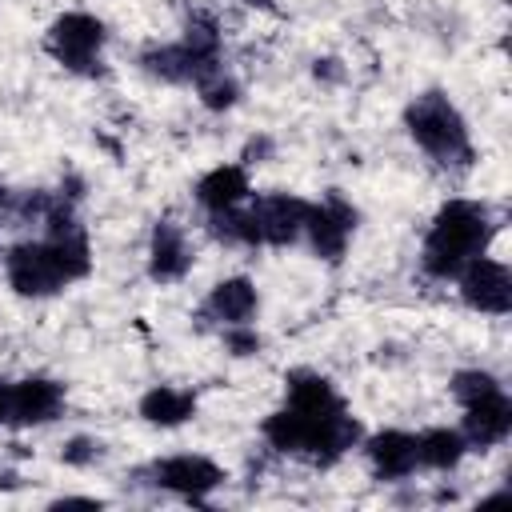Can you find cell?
I'll use <instances>...</instances> for the list:
<instances>
[{
  "mask_svg": "<svg viewBox=\"0 0 512 512\" xmlns=\"http://www.w3.org/2000/svg\"><path fill=\"white\" fill-rule=\"evenodd\" d=\"M88 268H92V248H88V236L76 220L48 228L44 240H24V244L8 248V256H4V272H8L12 292L28 296V300L56 296L64 284L84 280Z\"/></svg>",
  "mask_w": 512,
  "mask_h": 512,
  "instance_id": "1",
  "label": "cell"
},
{
  "mask_svg": "<svg viewBox=\"0 0 512 512\" xmlns=\"http://www.w3.org/2000/svg\"><path fill=\"white\" fill-rule=\"evenodd\" d=\"M260 436L284 452V456H300L308 464H336L352 444H360L364 428L356 416H348V408H332V412H312V408H296L284 404L272 416H264Z\"/></svg>",
  "mask_w": 512,
  "mask_h": 512,
  "instance_id": "2",
  "label": "cell"
},
{
  "mask_svg": "<svg viewBox=\"0 0 512 512\" xmlns=\"http://www.w3.org/2000/svg\"><path fill=\"white\" fill-rule=\"evenodd\" d=\"M492 236H496V220H492L488 204H480V200H448V204H440V212L432 216V224L424 232V248H420L424 276L456 280L468 260L488 252Z\"/></svg>",
  "mask_w": 512,
  "mask_h": 512,
  "instance_id": "3",
  "label": "cell"
},
{
  "mask_svg": "<svg viewBox=\"0 0 512 512\" xmlns=\"http://www.w3.org/2000/svg\"><path fill=\"white\" fill-rule=\"evenodd\" d=\"M404 128L408 136L440 164V168H472L476 160V148H472V136H468V124L460 116V108L444 96V92H420L408 108H404Z\"/></svg>",
  "mask_w": 512,
  "mask_h": 512,
  "instance_id": "4",
  "label": "cell"
},
{
  "mask_svg": "<svg viewBox=\"0 0 512 512\" xmlns=\"http://www.w3.org/2000/svg\"><path fill=\"white\" fill-rule=\"evenodd\" d=\"M104 20H96L92 12H64L52 20L48 36H44V52L68 68V72H80V76H100V52H104Z\"/></svg>",
  "mask_w": 512,
  "mask_h": 512,
  "instance_id": "5",
  "label": "cell"
},
{
  "mask_svg": "<svg viewBox=\"0 0 512 512\" xmlns=\"http://www.w3.org/2000/svg\"><path fill=\"white\" fill-rule=\"evenodd\" d=\"M356 208L340 196V192H328L320 204H308V220H304V236L312 244V252L328 264H336L356 232Z\"/></svg>",
  "mask_w": 512,
  "mask_h": 512,
  "instance_id": "6",
  "label": "cell"
},
{
  "mask_svg": "<svg viewBox=\"0 0 512 512\" xmlns=\"http://www.w3.org/2000/svg\"><path fill=\"white\" fill-rule=\"evenodd\" d=\"M460 296L468 308L488 312V316H508L512 312V276L500 260L492 256H476L460 268Z\"/></svg>",
  "mask_w": 512,
  "mask_h": 512,
  "instance_id": "7",
  "label": "cell"
},
{
  "mask_svg": "<svg viewBox=\"0 0 512 512\" xmlns=\"http://www.w3.org/2000/svg\"><path fill=\"white\" fill-rule=\"evenodd\" d=\"M148 476H152L156 488L176 492L192 504H204V496L224 484V468L208 456H164L148 468Z\"/></svg>",
  "mask_w": 512,
  "mask_h": 512,
  "instance_id": "8",
  "label": "cell"
},
{
  "mask_svg": "<svg viewBox=\"0 0 512 512\" xmlns=\"http://www.w3.org/2000/svg\"><path fill=\"white\" fill-rule=\"evenodd\" d=\"M248 212H252V224H256L260 244L284 248V244H292V240L304 236L308 200L288 196V192H268V196H256V204Z\"/></svg>",
  "mask_w": 512,
  "mask_h": 512,
  "instance_id": "9",
  "label": "cell"
},
{
  "mask_svg": "<svg viewBox=\"0 0 512 512\" xmlns=\"http://www.w3.org/2000/svg\"><path fill=\"white\" fill-rule=\"evenodd\" d=\"M64 408V384L52 376H24L8 384V424L32 428L56 420Z\"/></svg>",
  "mask_w": 512,
  "mask_h": 512,
  "instance_id": "10",
  "label": "cell"
},
{
  "mask_svg": "<svg viewBox=\"0 0 512 512\" xmlns=\"http://www.w3.org/2000/svg\"><path fill=\"white\" fill-rule=\"evenodd\" d=\"M460 408H464V428L460 432H464L468 448H496V444L508 440V432H512V400H508L504 384L492 388V392H480L476 400H468Z\"/></svg>",
  "mask_w": 512,
  "mask_h": 512,
  "instance_id": "11",
  "label": "cell"
},
{
  "mask_svg": "<svg viewBox=\"0 0 512 512\" xmlns=\"http://www.w3.org/2000/svg\"><path fill=\"white\" fill-rule=\"evenodd\" d=\"M188 268H192V248H188L184 228L172 220H160L148 240V276L156 284H176L188 276Z\"/></svg>",
  "mask_w": 512,
  "mask_h": 512,
  "instance_id": "12",
  "label": "cell"
},
{
  "mask_svg": "<svg viewBox=\"0 0 512 512\" xmlns=\"http://www.w3.org/2000/svg\"><path fill=\"white\" fill-rule=\"evenodd\" d=\"M368 452V464H372V476L376 480H404L420 468L416 460V436L412 432H400V428H384L376 436H368L364 444Z\"/></svg>",
  "mask_w": 512,
  "mask_h": 512,
  "instance_id": "13",
  "label": "cell"
},
{
  "mask_svg": "<svg viewBox=\"0 0 512 512\" xmlns=\"http://www.w3.org/2000/svg\"><path fill=\"white\" fill-rule=\"evenodd\" d=\"M256 308H260V296H256V284H252L248 276H228V280H220V284L208 292V300H204V312H208L212 320H220L224 328H228V324H248V320L256 316Z\"/></svg>",
  "mask_w": 512,
  "mask_h": 512,
  "instance_id": "14",
  "label": "cell"
},
{
  "mask_svg": "<svg viewBox=\"0 0 512 512\" xmlns=\"http://www.w3.org/2000/svg\"><path fill=\"white\" fill-rule=\"evenodd\" d=\"M244 196H248V172H244V164H220V168H212V172H204L196 180V200L208 212L236 208V204H244Z\"/></svg>",
  "mask_w": 512,
  "mask_h": 512,
  "instance_id": "15",
  "label": "cell"
},
{
  "mask_svg": "<svg viewBox=\"0 0 512 512\" xmlns=\"http://www.w3.org/2000/svg\"><path fill=\"white\" fill-rule=\"evenodd\" d=\"M196 412V396L188 388H172V384H156L140 396V416L156 428H176L184 420H192Z\"/></svg>",
  "mask_w": 512,
  "mask_h": 512,
  "instance_id": "16",
  "label": "cell"
},
{
  "mask_svg": "<svg viewBox=\"0 0 512 512\" xmlns=\"http://www.w3.org/2000/svg\"><path fill=\"white\" fill-rule=\"evenodd\" d=\"M284 404H296V408H312V412H332V408H344L340 392L332 388L328 376L312 372V368H296L284 376Z\"/></svg>",
  "mask_w": 512,
  "mask_h": 512,
  "instance_id": "17",
  "label": "cell"
},
{
  "mask_svg": "<svg viewBox=\"0 0 512 512\" xmlns=\"http://www.w3.org/2000/svg\"><path fill=\"white\" fill-rule=\"evenodd\" d=\"M468 452V440L460 428H428L416 436V460L420 468H436V472H448L464 460Z\"/></svg>",
  "mask_w": 512,
  "mask_h": 512,
  "instance_id": "18",
  "label": "cell"
},
{
  "mask_svg": "<svg viewBox=\"0 0 512 512\" xmlns=\"http://www.w3.org/2000/svg\"><path fill=\"white\" fill-rule=\"evenodd\" d=\"M196 92H200L204 108H212V112H224V108H232V104L240 100V84H236V80H232L224 68L208 72V76L196 84Z\"/></svg>",
  "mask_w": 512,
  "mask_h": 512,
  "instance_id": "19",
  "label": "cell"
},
{
  "mask_svg": "<svg viewBox=\"0 0 512 512\" xmlns=\"http://www.w3.org/2000/svg\"><path fill=\"white\" fill-rule=\"evenodd\" d=\"M492 388H500V380H496L492 372H484V368H464V372L452 376V396H456V404H468V400H476L480 392H492Z\"/></svg>",
  "mask_w": 512,
  "mask_h": 512,
  "instance_id": "20",
  "label": "cell"
},
{
  "mask_svg": "<svg viewBox=\"0 0 512 512\" xmlns=\"http://www.w3.org/2000/svg\"><path fill=\"white\" fill-rule=\"evenodd\" d=\"M224 344L232 356H256L260 352V332L252 324H228L224 328Z\"/></svg>",
  "mask_w": 512,
  "mask_h": 512,
  "instance_id": "21",
  "label": "cell"
},
{
  "mask_svg": "<svg viewBox=\"0 0 512 512\" xmlns=\"http://www.w3.org/2000/svg\"><path fill=\"white\" fill-rule=\"evenodd\" d=\"M100 452H104V444H100V440H92V436H76V440H68V444H64L60 460H64V464H72V468H84V464H96V460H100Z\"/></svg>",
  "mask_w": 512,
  "mask_h": 512,
  "instance_id": "22",
  "label": "cell"
},
{
  "mask_svg": "<svg viewBox=\"0 0 512 512\" xmlns=\"http://www.w3.org/2000/svg\"><path fill=\"white\" fill-rule=\"evenodd\" d=\"M100 508V500H92V496H64V500H56L52 508Z\"/></svg>",
  "mask_w": 512,
  "mask_h": 512,
  "instance_id": "23",
  "label": "cell"
},
{
  "mask_svg": "<svg viewBox=\"0 0 512 512\" xmlns=\"http://www.w3.org/2000/svg\"><path fill=\"white\" fill-rule=\"evenodd\" d=\"M0 424H8V380H0Z\"/></svg>",
  "mask_w": 512,
  "mask_h": 512,
  "instance_id": "24",
  "label": "cell"
},
{
  "mask_svg": "<svg viewBox=\"0 0 512 512\" xmlns=\"http://www.w3.org/2000/svg\"><path fill=\"white\" fill-rule=\"evenodd\" d=\"M504 500H508V492H492V496L480 500V508H492V504H504Z\"/></svg>",
  "mask_w": 512,
  "mask_h": 512,
  "instance_id": "25",
  "label": "cell"
},
{
  "mask_svg": "<svg viewBox=\"0 0 512 512\" xmlns=\"http://www.w3.org/2000/svg\"><path fill=\"white\" fill-rule=\"evenodd\" d=\"M244 4H256V8H268L272 0H244Z\"/></svg>",
  "mask_w": 512,
  "mask_h": 512,
  "instance_id": "26",
  "label": "cell"
}]
</instances>
